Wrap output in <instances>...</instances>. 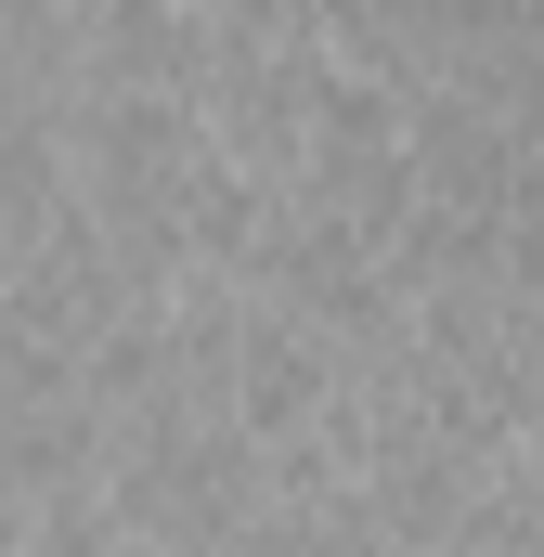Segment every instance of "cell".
I'll return each instance as SVG.
<instances>
[{
    "label": "cell",
    "mask_w": 544,
    "mask_h": 557,
    "mask_svg": "<svg viewBox=\"0 0 544 557\" xmlns=\"http://www.w3.org/2000/svg\"><path fill=\"white\" fill-rule=\"evenodd\" d=\"M403 143H415V182H428V208H467V221H506V208H519V182L544 169V143L519 131L506 104L454 91V78L403 91Z\"/></svg>",
    "instance_id": "1"
},
{
    "label": "cell",
    "mask_w": 544,
    "mask_h": 557,
    "mask_svg": "<svg viewBox=\"0 0 544 557\" xmlns=\"http://www.w3.org/2000/svg\"><path fill=\"white\" fill-rule=\"evenodd\" d=\"M337 389H350L337 337L298 324V311H272V298H247V324H234V416L260 441H298V428L337 416Z\"/></svg>",
    "instance_id": "2"
},
{
    "label": "cell",
    "mask_w": 544,
    "mask_h": 557,
    "mask_svg": "<svg viewBox=\"0 0 544 557\" xmlns=\"http://www.w3.org/2000/svg\"><path fill=\"white\" fill-rule=\"evenodd\" d=\"M65 13H104V0H65Z\"/></svg>",
    "instance_id": "3"
}]
</instances>
